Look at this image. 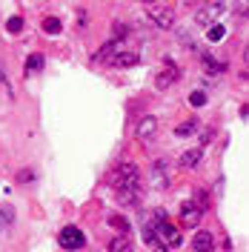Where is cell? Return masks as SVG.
<instances>
[{"mask_svg": "<svg viewBox=\"0 0 249 252\" xmlns=\"http://www.w3.org/2000/svg\"><path fill=\"white\" fill-rule=\"evenodd\" d=\"M112 187L115 189H143V175L138 163H121L112 172Z\"/></svg>", "mask_w": 249, "mask_h": 252, "instance_id": "cell-1", "label": "cell"}, {"mask_svg": "<svg viewBox=\"0 0 249 252\" xmlns=\"http://www.w3.org/2000/svg\"><path fill=\"white\" fill-rule=\"evenodd\" d=\"M143 3H149V6H152V3H157V0H143Z\"/></svg>", "mask_w": 249, "mask_h": 252, "instance_id": "cell-29", "label": "cell"}, {"mask_svg": "<svg viewBox=\"0 0 249 252\" xmlns=\"http://www.w3.org/2000/svg\"><path fill=\"white\" fill-rule=\"evenodd\" d=\"M31 181H34V169H23L17 175V184H31Z\"/></svg>", "mask_w": 249, "mask_h": 252, "instance_id": "cell-24", "label": "cell"}, {"mask_svg": "<svg viewBox=\"0 0 249 252\" xmlns=\"http://www.w3.org/2000/svg\"><path fill=\"white\" fill-rule=\"evenodd\" d=\"M146 17H149V23H155L157 29H172L175 26V12L169 6H160V3H152L146 9Z\"/></svg>", "mask_w": 249, "mask_h": 252, "instance_id": "cell-3", "label": "cell"}, {"mask_svg": "<svg viewBox=\"0 0 249 252\" xmlns=\"http://www.w3.org/2000/svg\"><path fill=\"white\" fill-rule=\"evenodd\" d=\"M178 78H181V69H178L169 58H166V61H163V69L155 75V89H160V92H163V89H169Z\"/></svg>", "mask_w": 249, "mask_h": 252, "instance_id": "cell-5", "label": "cell"}, {"mask_svg": "<svg viewBox=\"0 0 249 252\" xmlns=\"http://www.w3.org/2000/svg\"><path fill=\"white\" fill-rule=\"evenodd\" d=\"M192 250L195 252H212L215 250V238L209 235V232H203V229H198L195 238H192Z\"/></svg>", "mask_w": 249, "mask_h": 252, "instance_id": "cell-10", "label": "cell"}, {"mask_svg": "<svg viewBox=\"0 0 249 252\" xmlns=\"http://www.w3.org/2000/svg\"><path fill=\"white\" fill-rule=\"evenodd\" d=\"M157 118L155 115H146V118H140V124H138V129H135V135H138L140 141H152L157 135Z\"/></svg>", "mask_w": 249, "mask_h": 252, "instance_id": "cell-7", "label": "cell"}, {"mask_svg": "<svg viewBox=\"0 0 249 252\" xmlns=\"http://www.w3.org/2000/svg\"><path fill=\"white\" fill-rule=\"evenodd\" d=\"M0 86L6 89V94H9V97H15V92H12V86H9V78H6V72H3V69H0Z\"/></svg>", "mask_w": 249, "mask_h": 252, "instance_id": "cell-25", "label": "cell"}, {"mask_svg": "<svg viewBox=\"0 0 249 252\" xmlns=\"http://www.w3.org/2000/svg\"><path fill=\"white\" fill-rule=\"evenodd\" d=\"M58 241H61L63 250H80V247L86 244V235L80 232L78 226H63L61 235H58Z\"/></svg>", "mask_w": 249, "mask_h": 252, "instance_id": "cell-6", "label": "cell"}, {"mask_svg": "<svg viewBox=\"0 0 249 252\" xmlns=\"http://www.w3.org/2000/svg\"><path fill=\"white\" fill-rule=\"evenodd\" d=\"M198 121H187V124H181L178 129H175V135H181V138H187V135H195L198 132Z\"/></svg>", "mask_w": 249, "mask_h": 252, "instance_id": "cell-19", "label": "cell"}, {"mask_svg": "<svg viewBox=\"0 0 249 252\" xmlns=\"http://www.w3.org/2000/svg\"><path fill=\"white\" fill-rule=\"evenodd\" d=\"M109 223H112V226H118V229H126V226H129V223H126L124 218H118V215H115V218H109Z\"/></svg>", "mask_w": 249, "mask_h": 252, "instance_id": "cell-26", "label": "cell"}, {"mask_svg": "<svg viewBox=\"0 0 249 252\" xmlns=\"http://www.w3.org/2000/svg\"><path fill=\"white\" fill-rule=\"evenodd\" d=\"M201 218H203V212L192 204V201H184V204H181V220H184L187 226H198Z\"/></svg>", "mask_w": 249, "mask_h": 252, "instance_id": "cell-8", "label": "cell"}, {"mask_svg": "<svg viewBox=\"0 0 249 252\" xmlns=\"http://www.w3.org/2000/svg\"><path fill=\"white\" fill-rule=\"evenodd\" d=\"M149 181H152V187L155 189H169V184H172V172H169V160H155L152 163V175H149Z\"/></svg>", "mask_w": 249, "mask_h": 252, "instance_id": "cell-4", "label": "cell"}, {"mask_svg": "<svg viewBox=\"0 0 249 252\" xmlns=\"http://www.w3.org/2000/svg\"><path fill=\"white\" fill-rule=\"evenodd\" d=\"M138 52H118L115 58H112V66H118V69H126V66H138Z\"/></svg>", "mask_w": 249, "mask_h": 252, "instance_id": "cell-12", "label": "cell"}, {"mask_svg": "<svg viewBox=\"0 0 249 252\" xmlns=\"http://www.w3.org/2000/svg\"><path fill=\"white\" fill-rule=\"evenodd\" d=\"M220 12H223V0H209V3L198 6V12H195V23L203 26V29H209V26L220 17Z\"/></svg>", "mask_w": 249, "mask_h": 252, "instance_id": "cell-2", "label": "cell"}, {"mask_svg": "<svg viewBox=\"0 0 249 252\" xmlns=\"http://www.w3.org/2000/svg\"><path fill=\"white\" fill-rule=\"evenodd\" d=\"M140 192H143V189H118V204L138 206L140 204Z\"/></svg>", "mask_w": 249, "mask_h": 252, "instance_id": "cell-13", "label": "cell"}, {"mask_svg": "<svg viewBox=\"0 0 249 252\" xmlns=\"http://www.w3.org/2000/svg\"><path fill=\"white\" fill-rule=\"evenodd\" d=\"M160 235H163V241H166V247H169V250H178V247L184 244L181 232H178L175 226H169V223H163V226H160Z\"/></svg>", "mask_w": 249, "mask_h": 252, "instance_id": "cell-11", "label": "cell"}, {"mask_svg": "<svg viewBox=\"0 0 249 252\" xmlns=\"http://www.w3.org/2000/svg\"><path fill=\"white\" fill-rule=\"evenodd\" d=\"M152 252H169V247H163V244L157 241V244H152Z\"/></svg>", "mask_w": 249, "mask_h": 252, "instance_id": "cell-27", "label": "cell"}, {"mask_svg": "<svg viewBox=\"0 0 249 252\" xmlns=\"http://www.w3.org/2000/svg\"><path fill=\"white\" fill-rule=\"evenodd\" d=\"M203 158V146H192V149H187L184 155L178 158V166H184V169H195L198 163H201Z\"/></svg>", "mask_w": 249, "mask_h": 252, "instance_id": "cell-9", "label": "cell"}, {"mask_svg": "<svg viewBox=\"0 0 249 252\" xmlns=\"http://www.w3.org/2000/svg\"><path fill=\"white\" fill-rule=\"evenodd\" d=\"M6 29L12 32V34H17V32L23 29V20H20V17H9V20H6Z\"/></svg>", "mask_w": 249, "mask_h": 252, "instance_id": "cell-23", "label": "cell"}, {"mask_svg": "<svg viewBox=\"0 0 249 252\" xmlns=\"http://www.w3.org/2000/svg\"><path fill=\"white\" fill-rule=\"evenodd\" d=\"M189 103H192L195 109H201V106H206V92H201V89H195V92L189 94Z\"/></svg>", "mask_w": 249, "mask_h": 252, "instance_id": "cell-21", "label": "cell"}, {"mask_svg": "<svg viewBox=\"0 0 249 252\" xmlns=\"http://www.w3.org/2000/svg\"><path fill=\"white\" fill-rule=\"evenodd\" d=\"M226 37V26H218V23H212L209 26V34H206V40H212V43H218Z\"/></svg>", "mask_w": 249, "mask_h": 252, "instance_id": "cell-18", "label": "cell"}, {"mask_svg": "<svg viewBox=\"0 0 249 252\" xmlns=\"http://www.w3.org/2000/svg\"><path fill=\"white\" fill-rule=\"evenodd\" d=\"M43 29H46L49 34H58V32L63 29V23L58 20V17H46V20H43Z\"/></svg>", "mask_w": 249, "mask_h": 252, "instance_id": "cell-22", "label": "cell"}, {"mask_svg": "<svg viewBox=\"0 0 249 252\" xmlns=\"http://www.w3.org/2000/svg\"><path fill=\"white\" fill-rule=\"evenodd\" d=\"M12 223H15V209L9 204L0 206V232H6V229H12Z\"/></svg>", "mask_w": 249, "mask_h": 252, "instance_id": "cell-14", "label": "cell"}, {"mask_svg": "<svg viewBox=\"0 0 249 252\" xmlns=\"http://www.w3.org/2000/svg\"><path fill=\"white\" fill-rule=\"evenodd\" d=\"M201 61H203V66H206L209 72H226V63L215 61V55H209V52H206V55H201Z\"/></svg>", "mask_w": 249, "mask_h": 252, "instance_id": "cell-17", "label": "cell"}, {"mask_svg": "<svg viewBox=\"0 0 249 252\" xmlns=\"http://www.w3.org/2000/svg\"><path fill=\"white\" fill-rule=\"evenodd\" d=\"M109 252H132V238L118 235L109 241Z\"/></svg>", "mask_w": 249, "mask_h": 252, "instance_id": "cell-15", "label": "cell"}, {"mask_svg": "<svg viewBox=\"0 0 249 252\" xmlns=\"http://www.w3.org/2000/svg\"><path fill=\"white\" fill-rule=\"evenodd\" d=\"M192 204L198 206V209H201V212H206V209H209V192H195V198H192Z\"/></svg>", "mask_w": 249, "mask_h": 252, "instance_id": "cell-20", "label": "cell"}, {"mask_svg": "<svg viewBox=\"0 0 249 252\" xmlns=\"http://www.w3.org/2000/svg\"><path fill=\"white\" fill-rule=\"evenodd\" d=\"M43 66H46V58H43V55H29V61H26V75H37Z\"/></svg>", "mask_w": 249, "mask_h": 252, "instance_id": "cell-16", "label": "cell"}, {"mask_svg": "<svg viewBox=\"0 0 249 252\" xmlns=\"http://www.w3.org/2000/svg\"><path fill=\"white\" fill-rule=\"evenodd\" d=\"M181 6H195V3H201V0H178Z\"/></svg>", "mask_w": 249, "mask_h": 252, "instance_id": "cell-28", "label": "cell"}]
</instances>
